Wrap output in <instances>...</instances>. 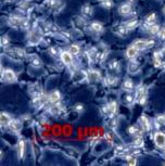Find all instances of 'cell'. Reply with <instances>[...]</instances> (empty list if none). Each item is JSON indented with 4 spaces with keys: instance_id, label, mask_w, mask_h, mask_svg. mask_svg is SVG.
I'll use <instances>...</instances> for the list:
<instances>
[{
    "instance_id": "6da1fadb",
    "label": "cell",
    "mask_w": 165,
    "mask_h": 166,
    "mask_svg": "<svg viewBox=\"0 0 165 166\" xmlns=\"http://www.w3.org/2000/svg\"><path fill=\"white\" fill-rule=\"evenodd\" d=\"M135 99H136V101H137L138 103L144 104V102L147 100V90H146L144 87H139V88H138Z\"/></svg>"
},
{
    "instance_id": "7a4b0ae2",
    "label": "cell",
    "mask_w": 165,
    "mask_h": 166,
    "mask_svg": "<svg viewBox=\"0 0 165 166\" xmlns=\"http://www.w3.org/2000/svg\"><path fill=\"white\" fill-rule=\"evenodd\" d=\"M2 79L4 82H8V83H11V82H14L16 79V75L14 73V71L10 70V68H6L2 71Z\"/></svg>"
},
{
    "instance_id": "3957f363",
    "label": "cell",
    "mask_w": 165,
    "mask_h": 166,
    "mask_svg": "<svg viewBox=\"0 0 165 166\" xmlns=\"http://www.w3.org/2000/svg\"><path fill=\"white\" fill-rule=\"evenodd\" d=\"M133 46L135 47V48H137L138 50H144L147 49L148 47H151L153 46V41L151 40V41H148V40H136L134 43H133Z\"/></svg>"
},
{
    "instance_id": "277c9868",
    "label": "cell",
    "mask_w": 165,
    "mask_h": 166,
    "mask_svg": "<svg viewBox=\"0 0 165 166\" xmlns=\"http://www.w3.org/2000/svg\"><path fill=\"white\" fill-rule=\"evenodd\" d=\"M154 142L159 148H165V135L163 132H156L154 135Z\"/></svg>"
},
{
    "instance_id": "5b68a950",
    "label": "cell",
    "mask_w": 165,
    "mask_h": 166,
    "mask_svg": "<svg viewBox=\"0 0 165 166\" xmlns=\"http://www.w3.org/2000/svg\"><path fill=\"white\" fill-rule=\"evenodd\" d=\"M60 55H61L62 62L65 65H70L72 63V61H73V57H72V53L70 51H63V52H61Z\"/></svg>"
},
{
    "instance_id": "8992f818",
    "label": "cell",
    "mask_w": 165,
    "mask_h": 166,
    "mask_svg": "<svg viewBox=\"0 0 165 166\" xmlns=\"http://www.w3.org/2000/svg\"><path fill=\"white\" fill-rule=\"evenodd\" d=\"M87 78L90 82H97L100 79V73L96 70H89L87 71Z\"/></svg>"
},
{
    "instance_id": "52a82bcc",
    "label": "cell",
    "mask_w": 165,
    "mask_h": 166,
    "mask_svg": "<svg viewBox=\"0 0 165 166\" xmlns=\"http://www.w3.org/2000/svg\"><path fill=\"white\" fill-rule=\"evenodd\" d=\"M40 39H41L40 35L35 31L32 32L31 34H29V36H28V43H31V45H36V43H39Z\"/></svg>"
},
{
    "instance_id": "ba28073f",
    "label": "cell",
    "mask_w": 165,
    "mask_h": 166,
    "mask_svg": "<svg viewBox=\"0 0 165 166\" xmlns=\"http://www.w3.org/2000/svg\"><path fill=\"white\" fill-rule=\"evenodd\" d=\"M8 126L13 131H20L22 129V123L18 120H11V122L9 123Z\"/></svg>"
},
{
    "instance_id": "9c48e42d",
    "label": "cell",
    "mask_w": 165,
    "mask_h": 166,
    "mask_svg": "<svg viewBox=\"0 0 165 166\" xmlns=\"http://www.w3.org/2000/svg\"><path fill=\"white\" fill-rule=\"evenodd\" d=\"M117 110V103L115 101H112L111 103H109L108 105H105L103 108V111L105 113H111V114H114Z\"/></svg>"
},
{
    "instance_id": "30bf717a",
    "label": "cell",
    "mask_w": 165,
    "mask_h": 166,
    "mask_svg": "<svg viewBox=\"0 0 165 166\" xmlns=\"http://www.w3.org/2000/svg\"><path fill=\"white\" fill-rule=\"evenodd\" d=\"M60 99H61V93H60V91H58V90L51 92V93L48 95V100H49L51 103H57V102L60 101Z\"/></svg>"
},
{
    "instance_id": "8fae6325",
    "label": "cell",
    "mask_w": 165,
    "mask_h": 166,
    "mask_svg": "<svg viewBox=\"0 0 165 166\" xmlns=\"http://www.w3.org/2000/svg\"><path fill=\"white\" fill-rule=\"evenodd\" d=\"M138 51H139V50H138L137 48H135L134 46H130L128 49L126 50V57L128 59H130V60H134V59L137 57Z\"/></svg>"
},
{
    "instance_id": "7c38bea8",
    "label": "cell",
    "mask_w": 165,
    "mask_h": 166,
    "mask_svg": "<svg viewBox=\"0 0 165 166\" xmlns=\"http://www.w3.org/2000/svg\"><path fill=\"white\" fill-rule=\"evenodd\" d=\"M0 122H1V125L3 127H6L9 125V123L11 122V117H10L9 114H7L6 112H2L0 114Z\"/></svg>"
},
{
    "instance_id": "4fadbf2b",
    "label": "cell",
    "mask_w": 165,
    "mask_h": 166,
    "mask_svg": "<svg viewBox=\"0 0 165 166\" xmlns=\"http://www.w3.org/2000/svg\"><path fill=\"white\" fill-rule=\"evenodd\" d=\"M140 124L141 126H142V128L144 129V130H150V122H149V118H148L144 114H142L141 115V118H140Z\"/></svg>"
},
{
    "instance_id": "5bb4252c",
    "label": "cell",
    "mask_w": 165,
    "mask_h": 166,
    "mask_svg": "<svg viewBox=\"0 0 165 166\" xmlns=\"http://www.w3.org/2000/svg\"><path fill=\"white\" fill-rule=\"evenodd\" d=\"M24 152H25V143L23 140H20L18 145V154L20 159H23L24 156Z\"/></svg>"
},
{
    "instance_id": "9a60e30c",
    "label": "cell",
    "mask_w": 165,
    "mask_h": 166,
    "mask_svg": "<svg viewBox=\"0 0 165 166\" xmlns=\"http://www.w3.org/2000/svg\"><path fill=\"white\" fill-rule=\"evenodd\" d=\"M140 70V66L137 62H130L128 65V71L132 74H137V72Z\"/></svg>"
},
{
    "instance_id": "2e32d148",
    "label": "cell",
    "mask_w": 165,
    "mask_h": 166,
    "mask_svg": "<svg viewBox=\"0 0 165 166\" xmlns=\"http://www.w3.org/2000/svg\"><path fill=\"white\" fill-rule=\"evenodd\" d=\"M130 12H132V7H130V4H123L119 8V13L123 14V15H127Z\"/></svg>"
},
{
    "instance_id": "e0dca14e",
    "label": "cell",
    "mask_w": 165,
    "mask_h": 166,
    "mask_svg": "<svg viewBox=\"0 0 165 166\" xmlns=\"http://www.w3.org/2000/svg\"><path fill=\"white\" fill-rule=\"evenodd\" d=\"M31 64L33 65L34 68H40L43 63H41V60L37 55H33V57H31Z\"/></svg>"
},
{
    "instance_id": "ac0fdd59",
    "label": "cell",
    "mask_w": 165,
    "mask_h": 166,
    "mask_svg": "<svg viewBox=\"0 0 165 166\" xmlns=\"http://www.w3.org/2000/svg\"><path fill=\"white\" fill-rule=\"evenodd\" d=\"M123 87H124V89L129 91V90H132L134 88V83H133L132 79H126L124 83H123Z\"/></svg>"
},
{
    "instance_id": "d6986e66",
    "label": "cell",
    "mask_w": 165,
    "mask_h": 166,
    "mask_svg": "<svg viewBox=\"0 0 165 166\" xmlns=\"http://www.w3.org/2000/svg\"><path fill=\"white\" fill-rule=\"evenodd\" d=\"M160 32V26L159 25H156V24H153L150 26L149 28V33L150 34H152V35H156L158 33Z\"/></svg>"
},
{
    "instance_id": "ffe728a7",
    "label": "cell",
    "mask_w": 165,
    "mask_h": 166,
    "mask_svg": "<svg viewBox=\"0 0 165 166\" xmlns=\"http://www.w3.org/2000/svg\"><path fill=\"white\" fill-rule=\"evenodd\" d=\"M80 51V46H77V45H72V46L70 47V52L72 53V54H78Z\"/></svg>"
},
{
    "instance_id": "44dd1931",
    "label": "cell",
    "mask_w": 165,
    "mask_h": 166,
    "mask_svg": "<svg viewBox=\"0 0 165 166\" xmlns=\"http://www.w3.org/2000/svg\"><path fill=\"white\" fill-rule=\"evenodd\" d=\"M155 18H156L155 14H154V13H151L150 15L147 16V23L149 25H153L154 24V22H155Z\"/></svg>"
},
{
    "instance_id": "7402d4cb",
    "label": "cell",
    "mask_w": 165,
    "mask_h": 166,
    "mask_svg": "<svg viewBox=\"0 0 165 166\" xmlns=\"http://www.w3.org/2000/svg\"><path fill=\"white\" fill-rule=\"evenodd\" d=\"M91 28L95 32H101L102 31V25H101L100 23H92Z\"/></svg>"
},
{
    "instance_id": "603a6c76",
    "label": "cell",
    "mask_w": 165,
    "mask_h": 166,
    "mask_svg": "<svg viewBox=\"0 0 165 166\" xmlns=\"http://www.w3.org/2000/svg\"><path fill=\"white\" fill-rule=\"evenodd\" d=\"M107 82L109 85H115L117 83V78L114 76H108L107 77Z\"/></svg>"
},
{
    "instance_id": "cb8c5ba5",
    "label": "cell",
    "mask_w": 165,
    "mask_h": 166,
    "mask_svg": "<svg viewBox=\"0 0 165 166\" xmlns=\"http://www.w3.org/2000/svg\"><path fill=\"white\" fill-rule=\"evenodd\" d=\"M134 145L135 147H142L144 145V139L141 138V137H138L136 140H135V142H134Z\"/></svg>"
},
{
    "instance_id": "d4e9b609",
    "label": "cell",
    "mask_w": 165,
    "mask_h": 166,
    "mask_svg": "<svg viewBox=\"0 0 165 166\" xmlns=\"http://www.w3.org/2000/svg\"><path fill=\"white\" fill-rule=\"evenodd\" d=\"M128 131H129V134H130V135H138V134H139V130H138V128H137V127H135V126L129 127Z\"/></svg>"
},
{
    "instance_id": "484cf974",
    "label": "cell",
    "mask_w": 165,
    "mask_h": 166,
    "mask_svg": "<svg viewBox=\"0 0 165 166\" xmlns=\"http://www.w3.org/2000/svg\"><path fill=\"white\" fill-rule=\"evenodd\" d=\"M91 7L90 6H84V8H82V12L85 13V14H91Z\"/></svg>"
},
{
    "instance_id": "4316f807",
    "label": "cell",
    "mask_w": 165,
    "mask_h": 166,
    "mask_svg": "<svg viewBox=\"0 0 165 166\" xmlns=\"http://www.w3.org/2000/svg\"><path fill=\"white\" fill-rule=\"evenodd\" d=\"M110 68H112V70H116V68H119V62L115 61V60H113V61L110 62Z\"/></svg>"
},
{
    "instance_id": "83f0119b",
    "label": "cell",
    "mask_w": 165,
    "mask_h": 166,
    "mask_svg": "<svg viewBox=\"0 0 165 166\" xmlns=\"http://www.w3.org/2000/svg\"><path fill=\"white\" fill-rule=\"evenodd\" d=\"M8 43H9V39H8V37L4 36L2 38V40H1V45H2L3 47H7L8 46Z\"/></svg>"
},
{
    "instance_id": "f1b7e54d",
    "label": "cell",
    "mask_w": 165,
    "mask_h": 166,
    "mask_svg": "<svg viewBox=\"0 0 165 166\" xmlns=\"http://www.w3.org/2000/svg\"><path fill=\"white\" fill-rule=\"evenodd\" d=\"M126 101H127V103H133L134 102V97L130 95H126Z\"/></svg>"
},
{
    "instance_id": "f546056e",
    "label": "cell",
    "mask_w": 165,
    "mask_h": 166,
    "mask_svg": "<svg viewBox=\"0 0 165 166\" xmlns=\"http://www.w3.org/2000/svg\"><path fill=\"white\" fill-rule=\"evenodd\" d=\"M104 7H111V0H101Z\"/></svg>"
},
{
    "instance_id": "4dcf8cb0",
    "label": "cell",
    "mask_w": 165,
    "mask_h": 166,
    "mask_svg": "<svg viewBox=\"0 0 165 166\" xmlns=\"http://www.w3.org/2000/svg\"><path fill=\"white\" fill-rule=\"evenodd\" d=\"M136 24H137V21H133V22H130V23H128V28H134L135 26H136Z\"/></svg>"
},
{
    "instance_id": "1f68e13d",
    "label": "cell",
    "mask_w": 165,
    "mask_h": 166,
    "mask_svg": "<svg viewBox=\"0 0 165 166\" xmlns=\"http://www.w3.org/2000/svg\"><path fill=\"white\" fill-rule=\"evenodd\" d=\"M160 37H161V39L162 40H165V27L163 28L162 31H161V33H160Z\"/></svg>"
},
{
    "instance_id": "d6a6232c",
    "label": "cell",
    "mask_w": 165,
    "mask_h": 166,
    "mask_svg": "<svg viewBox=\"0 0 165 166\" xmlns=\"http://www.w3.org/2000/svg\"><path fill=\"white\" fill-rule=\"evenodd\" d=\"M76 110L77 111H82V104H77L76 105Z\"/></svg>"
},
{
    "instance_id": "836d02e7",
    "label": "cell",
    "mask_w": 165,
    "mask_h": 166,
    "mask_svg": "<svg viewBox=\"0 0 165 166\" xmlns=\"http://www.w3.org/2000/svg\"><path fill=\"white\" fill-rule=\"evenodd\" d=\"M160 53H161V55H162L163 58H165V48H163V49L161 50V52H160Z\"/></svg>"
},
{
    "instance_id": "e575fe53",
    "label": "cell",
    "mask_w": 165,
    "mask_h": 166,
    "mask_svg": "<svg viewBox=\"0 0 165 166\" xmlns=\"http://www.w3.org/2000/svg\"><path fill=\"white\" fill-rule=\"evenodd\" d=\"M164 11H165V8H164Z\"/></svg>"
},
{
    "instance_id": "d590c367",
    "label": "cell",
    "mask_w": 165,
    "mask_h": 166,
    "mask_svg": "<svg viewBox=\"0 0 165 166\" xmlns=\"http://www.w3.org/2000/svg\"><path fill=\"white\" fill-rule=\"evenodd\" d=\"M130 1H133V0H130Z\"/></svg>"
}]
</instances>
